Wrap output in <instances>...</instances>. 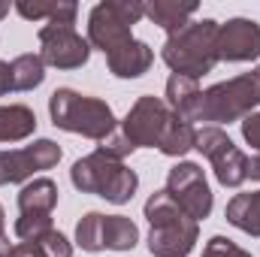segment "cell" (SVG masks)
I'll return each mask as SVG.
<instances>
[{"label": "cell", "mask_w": 260, "mask_h": 257, "mask_svg": "<svg viewBox=\"0 0 260 257\" xmlns=\"http://www.w3.org/2000/svg\"><path fill=\"white\" fill-rule=\"evenodd\" d=\"M148 230V251L154 257H188L200 239V224L188 218L167 191H154L145 200Z\"/></svg>", "instance_id": "6da1fadb"}, {"label": "cell", "mask_w": 260, "mask_h": 257, "mask_svg": "<svg viewBox=\"0 0 260 257\" xmlns=\"http://www.w3.org/2000/svg\"><path fill=\"white\" fill-rule=\"evenodd\" d=\"M164 61L173 73L200 79L212 73L218 58V21L203 18V21H188L182 30L170 34L164 43Z\"/></svg>", "instance_id": "7a4b0ae2"}, {"label": "cell", "mask_w": 260, "mask_h": 257, "mask_svg": "<svg viewBox=\"0 0 260 257\" xmlns=\"http://www.w3.org/2000/svg\"><path fill=\"white\" fill-rule=\"evenodd\" d=\"M49 115L55 127L103 142L115 130V112L100 97H85L73 88H58L49 97Z\"/></svg>", "instance_id": "3957f363"}, {"label": "cell", "mask_w": 260, "mask_h": 257, "mask_svg": "<svg viewBox=\"0 0 260 257\" xmlns=\"http://www.w3.org/2000/svg\"><path fill=\"white\" fill-rule=\"evenodd\" d=\"M254 106H260V67L200 91L191 124L194 121H227L230 124V121L248 118Z\"/></svg>", "instance_id": "277c9868"}, {"label": "cell", "mask_w": 260, "mask_h": 257, "mask_svg": "<svg viewBox=\"0 0 260 257\" xmlns=\"http://www.w3.org/2000/svg\"><path fill=\"white\" fill-rule=\"evenodd\" d=\"M70 182L82 194H97L115 206L127 203L139 188V176L130 167H124V160H115L103 151H94L76 160L70 170Z\"/></svg>", "instance_id": "5b68a950"}, {"label": "cell", "mask_w": 260, "mask_h": 257, "mask_svg": "<svg viewBox=\"0 0 260 257\" xmlns=\"http://www.w3.org/2000/svg\"><path fill=\"white\" fill-rule=\"evenodd\" d=\"M145 15L139 0H103L88 15V43L103 55H112L133 40V24Z\"/></svg>", "instance_id": "8992f818"}, {"label": "cell", "mask_w": 260, "mask_h": 257, "mask_svg": "<svg viewBox=\"0 0 260 257\" xmlns=\"http://www.w3.org/2000/svg\"><path fill=\"white\" fill-rule=\"evenodd\" d=\"M173 118H176V112L164 100L145 94V97H139L130 106L127 118L121 121L118 130L124 133V139H127L133 148H157L164 142L170 124H173Z\"/></svg>", "instance_id": "52a82bcc"}, {"label": "cell", "mask_w": 260, "mask_h": 257, "mask_svg": "<svg viewBox=\"0 0 260 257\" xmlns=\"http://www.w3.org/2000/svg\"><path fill=\"white\" fill-rule=\"evenodd\" d=\"M194 148L203 151L215 170V179L224 188H239L248 179V157L233 145V139L218 127H203L197 130Z\"/></svg>", "instance_id": "ba28073f"}, {"label": "cell", "mask_w": 260, "mask_h": 257, "mask_svg": "<svg viewBox=\"0 0 260 257\" xmlns=\"http://www.w3.org/2000/svg\"><path fill=\"white\" fill-rule=\"evenodd\" d=\"M164 191L170 194L173 203L188 218H194L197 224L203 218H209V212H212V191H209V182H206V176H203V170L197 164H191V160L176 164L170 170V176H167V188Z\"/></svg>", "instance_id": "9c48e42d"}, {"label": "cell", "mask_w": 260, "mask_h": 257, "mask_svg": "<svg viewBox=\"0 0 260 257\" xmlns=\"http://www.w3.org/2000/svg\"><path fill=\"white\" fill-rule=\"evenodd\" d=\"M40 58L43 64L58 67V70H76V67L88 64L91 58V43L82 40L76 34V27H67V24H43L40 34Z\"/></svg>", "instance_id": "30bf717a"}, {"label": "cell", "mask_w": 260, "mask_h": 257, "mask_svg": "<svg viewBox=\"0 0 260 257\" xmlns=\"http://www.w3.org/2000/svg\"><path fill=\"white\" fill-rule=\"evenodd\" d=\"M61 160V145L52 139H37L34 145L0 151V185H15L40 170H52Z\"/></svg>", "instance_id": "8fae6325"}, {"label": "cell", "mask_w": 260, "mask_h": 257, "mask_svg": "<svg viewBox=\"0 0 260 257\" xmlns=\"http://www.w3.org/2000/svg\"><path fill=\"white\" fill-rule=\"evenodd\" d=\"M218 58L221 61H254L260 58V24L251 18H230L218 24Z\"/></svg>", "instance_id": "7c38bea8"}, {"label": "cell", "mask_w": 260, "mask_h": 257, "mask_svg": "<svg viewBox=\"0 0 260 257\" xmlns=\"http://www.w3.org/2000/svg\"><path fill=\"white\" fill-rule=\"evenodd\" d=\"M151 61H154V52L142 40H130L121 49H115L112 55H106V64L118 79H139L151 67Z\"/></svg>", "instance_id": "4fadbf2b"}, {"label": "cell", "mask_w": 260, "mask_h": 257, "mask_svg": "<svg viewBox=\"0 0 260 257\" xmlns=\"http://www.w3.org/2000/svg\"><path fill=\"white\" fill-rule=\"evenodd\" d=\"M58 206V185L52 179H34L18 191V212L24 218H49Z\"/></svg>", "instance_id": "5bb4252c"}, {"label": "cell", "mask_w": 260, "mask_h": 257, "mask_svg": "<svg viewBox=\"0 0 260 257\" xmlns=\"http://www.w3.org/2000/svg\"><path fill=\"white\" fill-rule=\"evenodd\" d=\"M224 218H227L236 230H242V233H248V236H260V191L236 194V197L227 203Z\"/></svg>", "instance_id": "9a60e30c"}, {"label": "cell", "mask_w": 260, "mask_h": 257, "mask_svg": "<svg viewBox=\"0 0 260 257\" xmlns=\"http://www.w3.org/2000/svg\"><path fill=\"white\" fill-rule=\"evenodd\" d=\"M197 9H200V6H197L194 0H191V3H176V0H151V3H145V15H148L154 24H160L167 34L182 30Z\"/></svg>", "instance_id": "2e32d148"}, {"label": "cell", "mask_w": 260, "mask_h": 257, "mask_svg": "<svg viewBox=\"0 0 260 257\" xmlns=\"http://www.w3.org/2000/svg\"><path fill=\"white\" fill-rule=\"evenodd\" d=\"M197 100H200V85H197V79H188V76L173 73L170 82H167V106H170L179 118L191 121Z\"/></svg>", "instance_id": "e0dca14e"}, {"label": "cell", "mask_w": 260, "mask_h": 257, "mask_svg": "<svg viewBox=\"0 0 260 257\" xmlns=\"http://www.w3.org/2000/svg\"><path fill=\"white\" fill-rule=\"evenodd\" d=\"M34 130H37V115L27 106H21V103L0 106V142L27 139Z\"/></svg>", "instance_id": "ac0fdd59"}, {"label": "cell", "mask_w": 260, "mask_h": 257, "mask_svg": "<svg viewBox=\"0 0 260 257\" xmlns=\"http://www.w3.org/2000/svg\"><path fill=\"white\" fill-rule=\"evenodd\" d=\"M139 242V230L127 215H103V248L130 251Z\"/></svg>", "instance_id": "d6986e66"}, {"label": "cell", "mask_w": 260, "mask_h": 257, "mask_svg": "<svg viewBox=\"0 0 260 257\" xmlns=\"http://www.w3.org/2000/svg\"><path fill=\"white\" fill-rule=\"evenodd\" d=\"M9 73H12V91H34L46 79V64L40 55H18L9 64Z\"/></svg>", "instance_id": "ffe728a7"}, {"label": "cell", "mask_w": 260, "mask_h": 257, "mask_svg": "<svg viewBox=\"0 0 260 257\" xmlns=\"http://www.w3.org/2000/svg\"><path fill=\"white\" fill-rule=\"evenodd\" d=\"M194 139H197V130L191 121H185V118H173V124L167 130V136H164V142L157 145L167 157H182V154H188L191 148H194Z\"/></svg>", "instance_id": "44dd1931"}, {"label": "cell", "mask_w": 260, "mask_h": 257, "mask_svg": "<svg viewBox=\"0 0 260 257\" xmlns=\"http://www.w3.org/2000/svg\"><path fill=\"white\" fill-rule=\"evenodd\" d=\"M76 242L85 251H103V215L100 212H88L76 224Z\"/></svg>", "instance_id": "7402d4cb"}, {"label": "cell", "mask_w": 260, "mask_h": 257, "mask_svg": "<svg viewBox=\"0 0 260 257\" xmlns=\"http://www.w3.org/2000/svg\"><path fill=\"white\" fill-rule=\"evenodd\" d=\"M34 245H37L46 257H73V245L67 242L64 233H58V230L46 233V236H43V239H37Z\"/></svg>", "instance_id": "603a6c76"}, {"label": "cell", "mask_w": 260, "mask_h": 257, "mask_svg": "<svg viewBox=\"0 0 260 257\" xmlns=\"http://www.w3.org/2000/svg\"><path fill=\"white\" fill-rule=\"evenodd\" d=\"M203 257H251L245 248H239L233 239L227 236H212L203 248Z\"/></svg>", "instance_id": "cb8c5ba5"}, {"label": "cell", "mask_w": 260, "mask_h": 257, "mask_svg": "<svg viewBox=\"0 0 260 257\" xmlns=\"http://www.w3.org/2000/svg\"><path fill=\"white\" fill-rule=\"evenodd\" d=\"M15 9H18V15H24V18H55V12H58V3H15Z\"/></svg>", "instance_id": "d4e9b609"}, {"label": "cell", "mask_w": 260, "mask_h": 257, "mask_svg": "<svg viewBox=\"0 0 260 257\" xmlns=\"http://www.w3.org/2000/svg\"><path fill=\"white\" fill-rule=\"evenodd\" d=\"M242 136H245V142L251 148H257V154H260V112H251L242 121Z\"/></svg>", "instance_id": "484cf974"}, {"label": "cell", "mask_w": 260, "mask_h": 257, "mask_svg": "<svg viewBox=\"0 0 260 257\" xmlns=\"http://www.w3.org/2000/svg\"><path fill=\"white\" fill-rule=\"evenodd\" d=\"M9 257H46V254H43L34 242H18V245L12 248V254H9Z\"/></svg>", "instance_id": "4316f807"}, {"label": "cell", "mask_w": 260, "mask_h": 257, "mask_svg": "<svg viewBox=\"0 0 260 257\" xmlns=\"http://www.w3.org/2000/svg\"><path fill=\"white\" fill-rule=\"evenodd\" d=\"M12 91V73H9V64L0 61V97Z\"/></svg>", "instance_id": "83f0119b"}, {"label": "cell", "mask_w": 260, "mask_h": 257, "mask_svg": "<svg viewBox=\"0 0 260 257\" xmlns=\"http://www.w3.org/2000/svg\"><path fill=\"white\" fill-rule=\"evenodd\" d=\"M248 179H257L260 182V154L248 157Z\"/></svg>", "instance_id": "f1b7e54d"}, {"label": "cell", "mask_w": 260, "mask_h": 257, "mask_svg": "<svg viewBox=\"0 0 260 257\" xmlns=\"http://www.w3.org/2000/svg\"><path fill=\"white\" fill-rule=\"evenodd\" d=\"M6 12H9V3H0V18H3Z\"/></svg>", "instance_id": "f546056e"}, {"label": "cell", "mask_w": 260, "mask_h": 257, "mask_svg": "<svg viewBox=\"0 0 260 257\" xmlns=\"http://www.w3.org/2000/svg\"><path fill=\"white\" fill-rule=\"evenodd\" d=\"M6 230H3V206H0V236H3Z\"/></svg>", "instance_id": "4dcf8cb0"}]
</instances>
